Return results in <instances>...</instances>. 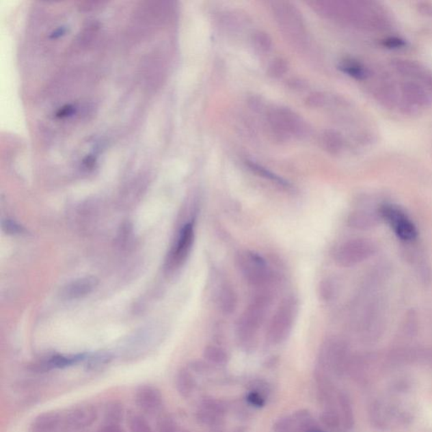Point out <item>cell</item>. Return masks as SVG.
Wrapping results in <instances>:
<instances>
[{
    "mask_svg": "<svg viewBox=\"0 0 432 432\" xmlns=\"http://www.w3.org/2000/svg\"><path fill=\"white\" fill-rule=\"evenodd\" d=\"M271 296L265 291L255 295L249 305L245 309L237 323V337L241 347H254L259 329L271 305Z\"/></svg>",
    "mask_w": 432,
    "mask_h": 432,
    "instance_id": "cell-1",
    "label": "cell"
},
{
    "mask_svg": "<svg viewBox=\"0 0 432 432\" xmlns=\"http://www.w3.org/2000/svg\"><path fill=\"white\" fill-rule=\"evenodd\" d=\"M298 313V301L291 297L284 299L269 323L266 338L271 345L286 341L293 331Z\"/></svg>",
    "mask_w": 432,
    "mask_h": 432,
    "instance_id": "cell-2",
    "label": "cell"
},
{
    "mask_svg": "<svg viewBox=\"0 0 432 432\" xmlns=\"http://www.w3.org/2000/svg\"><path fill=\"white\" fill-rule=\"evenodd\" d=\"M237 268L243 278L252 286H267L272 280V271L267 261L256 252L243 250L236 257Z\"/></svg>",
    "mask_w": 432,
    "mask_h": 432,
    "instance_id": "cell-3",
    "label": "cell"
},
{
    "mask_svg": "<svg viewBox=\"0 0 432 432\" xmlns=\"http://www.w3.org/2000/svg\"><path fill=\"white\" fill-rule=\"evenodd\" d=\"M375 243L368 239H355L341 243L334 253V261L340 267L351 268L362 264L376 254Z\"/></svg>",
    "mask_w": 432,
    "mask_h": 432,
    "instance_id": "cell-4",
    "label": "cell"
},
{
    "mask_svg": "<svg viewBox=\"0 0 432 432\" xmlns=\"http://www.w3.org/2000/svg\"><path fill=\"white\" fill-rule=\"evenodd\" d=\"M381 219L386 221L399 239L412 242L418 236V230L414 222L401 208L392 204H384L379 208Z\"/></svg>",
    "mask_w": 432,
    "mask_h": 432,
    "instance_id": "cell-5",
    "label": "cell"
},
{
    "mask_svg": "<svg viewBox=\"0 0 432 432\" xmlns=\"http://www.w3.org/2000/svg\"><path fill=\"white\" fill-rule=\"evenodd\" d=\"M268 118L272 131L279 136H301L307 131L304 121L288 108H275L270 111Z\"/></svg>",
    "mask_w": 432,
    "mask_h": 432,
    "instance_id": "cell-6",
    "label": "cell"
},
{
    "mask_svg": "<svg viewBox=\"0 0 432 432\" xmlns=\"http://www.w3.org/2000/svg\"><path fill=\"white\" fill-rule=\"evenodd\" d=\"M98 409L95 405H82L74 407L63 415L62 428L66 432L82 431L98 419Z\"/></svg>",
    "mask_w": 432,
    "mask_h": 432,
    "instance_id": "cell-7",
    "label": "cell"
},
{
    "mask_svg": "<svg viewBox=\"0 0 432 432\" xmlns=\"http://www.w3.org/2000/svg\"><path fill=\"white\" fill-rule=\"evenodd\" d=\"M194 239H195V232H194L193 222L187 223L179 233L178 241L167 261V268L176 269L185 264L192 250Z\"/></svg>",
    "mask_w": 432,
    "mask_h": 432,
    "instance_id": "cell-8",
    "label": "cell"
},
{
    "mask_svg": "<svg viewBox=\"0 0 432 432\" xmlns=\"http://www.w3.org/2000/svg\"><path fill=\"white\" fill-rule=\"evenodd\" d=\"M135 401L143 415L156 416L163 407V395L154 385H140L135 391Z\"/></svg>",
    "mask_w": 432,
    "mask_h": 432,
    "instance_id": "cell-9",
    "label": "cell"
},
{
    "mask_svg": "<svg viewBox=\"0 0 432 432\" xmlns=\"http://www.w3.org/2000/svg\"><path fill=\"white\" fill-rule=\"evenodd\" d=\"M275 13L278 17L280 26L284 28L288 34H304L305 27L301 16L298 10L289 3L279 2L273 6Z\"/></svg>",
    "mask_w": 432,
    "mask_h": 432,
    "instance_id": "cell-10",
    "label": "cell"
},
{
    "mask_svg": "<svg viewBox=\"0 0 432 432\" xmlns=\"http://www.w3.org/2000/svg\"><path fill=\"white\" fill-rule=\"evenodd\" d=\"M225 406L213 399H204L197 410V420L207 426H216L224 418Z\"/></svg>",
    "mask_w": 432,
    "mask_h": 432,
    "instance_id": "cell-11",
    "label": "cell"
},
{
    "mask_svg": "<svg viewBox=\"0 0 432 432\" xmlns=\"http://www.w3.org/2000/svg\"><path fill=\"white\" fill-rule=\"evenodd\" d=\"M379 210L362 208H356L348 216L347 223L350 228L358 230H368L376 228L381 221Z\"/></svg>",
    "mask_w": 432,
    "mask_h": 432,
    "instance_id": "cell-12",
    "label": "cell"
},
{
    "mask_svg": "<svg viewBox=\"0 0 432 432\" xmlns=\"http://www.w3.org/2000/svg\"><path fill=\"white\" fill-rule=\"evenodd\" d=\"M99 280L93 276L84 277V278L75 280L68 284L62 291V297L66 300H77L87 296L98 286Z\"/></svg>",
    "mask_w": 432,
    "mask_h": 432,
    "instance_id": "cell-13",
    "label": "cell"
},
{
    "mask_svg": "<svg viewBox=\"0 0 432 432\" xmlns=\"http://www.w3.org/2000/svg\"><path fill=\"white\" fill-rule=\"evenodd\" d=\"M63 415L55 411L44 412L31 421L29 432H56L62 428Z\"/></svg>",
    "mask_w": 432,
    "mask_h": 432,
    "instance_id": "cell-14",
    "label": "cell"
},
{
    "mask_svg": "<svg viewBox=\"0 0 432 432\" xmlns=\"http://www.w3.org/2000/svg\"><path fill=\"white\" fill-rule=\"evenodd\" d=\"M218 307L224 314L230 315L235 312L239 304L235 290L228 283L222 284L217 293Z\"/></svg>",
    "mask_w": 432,
    "mask_h": 432,
    "instance_id": "cell-15",
    "label": "cell"
},
{
    "mask_svg": "<svg viewBox=\"0 0 432 432\" xmlns=\"http://www.w3.org/2000/svg\"><path fill=\"white\" fill-rule=\"evenodd\" d=\"M196 381L192 373L188 368L178 370L176 376V390L183 398H189L195 390Z\"/></svg>",
    "mask_w": 432,
    "mask_h": 432,
    "instance_id": "cell-16",
    "label": "cell"
},
{
    "mask_svg": "<svg viewBox=\"0 0 432 432\" xmlns=\"http://www.w3.org/2000/svg\"><path fill=\"white\" fill-rule=\"evenodd\" d=\"M124 407L121 403H107L103 409L104 424H120L124 418Z\"/></svg>",
    "mask_w": 432,
    "mask_h": 432,
    "instance_id": "cell-17",
    "label": "cell"
},
{
    "mask_svg": "<svg viewBox=\"0 0 432 432\" xmlns=\"http://www.w3.org/2000/svg\"><path fill=\"white\" fill-rule=\"evenodd\" d=\"M321 146L323 150L330 154H338L343 148V139L334 131H324L321 135Z\"/></svg>",
    "mask_w": 432,
    "mask_h": 432,
    "instance_id": "cell-18",
    "label": "cell"
},
{
    "mask_svg": "<svg viewBox=\"0 0 432 432\" xmlns=\"http://www.w3.org/2000/svg\"><path fill=\"white\" fill-rule=\"evenodd\" d=\"M402 89L409 102L418 106H426L429 103L426 92L419 85L414 83H405Z\"/></svg>",
    "mask_w": 432,
    "mask_h": 432,
    "instance_id": "cell-19",
    "label": "cell"
},
{
    "mask_svg": "<svg viewBox=\"0 0 432 432\" xmlns=\"http://www.w3.org/2000/svg\"><path fill=\"white\" fill-rule=\"evenodd\" d=\"M247 165L248 168H249L254 174L261 176L262 178L269 180V181L275 183V185H278L280 188L286 189H289L291 188L290 183L286 182V180L280 178V176H277L275 174H273L272 172L269 171L268 169L262 167V165L255 163L254 161H247Z\"/></svg>",
    "mask_w": 432,
    "mask_h": 432,
    "instance_id": "cell-20",
    "label": "cell"
},
{
    "mask_svg": "<svg viewBox=\"0 0 432 432\" xmlns=\"http://www.w3.org/2000/svg\"><path fill=\"white\" fill-rule=\"evenodd\" d=\"M128 424L131 432H156L143 414L132 413L129 416Z\"/></svg>",
    "mask_w": 432,
    "mask_h": 432,
    "instance_id": "cell-21",
    "label": "cell"
},
{
    "mask_svg": "<svg viewBox=\"0 0 432 432\" xmlns=\"http://www.w3.org/2000/svg\"><path fill=\"white\" fill-rule=\"evenodd\" d=\"M204 357L207 362L215 365H223L228 361V353L216 345H208L205 347Z\"/></svg>",
    "mask_w": 432,
    "mask_h": 432,
    "instance_id": "cell-22",
    "label": "cell"
},
{
    "mask_svg": "<svg viewBox=\"0 0 432 432\" xmlns=\"http://www.w3.org/2000/svg\"><path fill=\"white\" fill-rule=\"evenodd\" d=\"M297 432H306L314 428L315 421L308 410H300L293 415Z\"/></svg>",
    "mask_w": 432,
    "mask_h": 432,
    "instance_id": "cell-23",
    "label": "cell"
},
{
    "mask_svg": "<svg viewBox=\"0 0 432 432\" xmlns=\"http://www.w3.org/2000/svg\"><path fill=\"white\" fill-rule=\"evenodd\" d=\"M340 68L345 73L359 80H363L367 77V71L364 67L355 61L345 60L342 62Z\"/></svg>",
    "mask_w": 432,
    "mask_h": 432,
    "instance_id": "cell-24",
    "label": "cell"
},
{
    "mask_svg": "<svg viewBox=\"0 0 432 432\" xmlns=\"http://www.w3.org/2000/svg\"><path fill=\"white\" fill-rule=\"evenodd\" d=\"M113 360V355L110 354V353H97V354L94 355L90 356L86 359V367L90 370H96L103 368V367L106 366L109 364V363Z\"/></svg>",
    "mask_w": 432,
    "mask_h": 432,
    "instance_id": "cell-25",
    "label": "cell"
},
{
    "mask_svg": "<svg viewBox=\"0 0 432 432\" xmlns=\"http://www.w3.org/2000/svg\"><path fill=\"white\" fill-rule=\"evenodd\" d=\"M254 49L259 53H268L271 49L272 40L265 31H257L253 36Z\"/></svg>",
    "mask_w": 432,
    "mask_h": 432,
    "instance_id": "cell-26",
    "label": "cell"
},
{
    "mask_svg": "<svg viewBox=\"0 0 432 432\" xmlns=\"http://www.w3.org/2000/svg\"><path fill=\"white\" fill-rule=\"evenodd\" d=\"M319 295L323 301L333 300L336 295V284L329 279L323 280L319 286Z\"/></svg>",
    "mask_w": 432,
    "mask_h": 432,
    "instance_id": "cell-27",
    "label": "cell"
},
{
    "mask_svg": "<svg viewBox=\"0 0 432 432\" xmlns=\"http://www.w3.org/2000/svg\"><path fill=\"white\" fill-rule=\"evenodd\" d=\"M156 432H179L178 424L170 416H162L157 422Z\"/></svg>",
    "mask_w": 432,
    "mask_h": 432,
    "instance_id": "cell-28",
    "label": "cell"
},
{
    "mask_svg": "<svg viewBox=\"0 0 432 432\" xmlns=\"http://www.w3.org/2000/svg\"><path fill=\"white\" fill-rule=\"evenodd\" d=\"M272 432H297L293 416L282 417L273 424Z\"/></svg>",
    "mask_w": 432,
    "mask_h": 432,
    "instance_id": "cell-29",
    "label": "cell"
},
{
    "mask_svg": "<svg viewBox=\"0 0 432 432\" xmlns=\"http://www.w3.org/2000/svg\"><path fill=\"white\" fill-rule=\"evenodd\" d=\"M288 70V63L283 59H276L273 60L269 67V75L273 78H280L286 73Z\"/></svg>",
    "mask_w": 432,
    "mask_h": 432,
    "instance_id": "cell-30",
    "label": "cell"
},
{
    "mask_svg": "<svg viewBox=\"0 0 432 432\" xmlns=\"http://www.w3.org/2000/svg\"><path fill=\"white\" fill-rule=\"evenodd\" d=\"M320 418H321L323 424H325L327 427L332 428L337 427L338 417L336 412H334V409L329 406H326V408L323 409Z\"/></svg>",
    "mask_w": 432,
    "mask_h": 432,
    "instance_id": "cell-31",
    "label": "cell"
},
{
    "mask_svg": "<svg viewBox=\"0 0 432 432\" xmlns=\"http://www.w3.org/2000/svg\"><path fill=\"white\" fill-rule=\"evenodd\" d=\"M249 390L258 392L266 399L270 392L269 385L264 380H254L249 384Z\"/></svg>",
    "mask_w": 432,
    "mask_h": 432,
    "instance_id": "cell-32",
    "label": "cell"
},
{
    "mask_svg": "<svg viewBox=\"0 0 432 432\" xmlns=\"http://www.w3.org/2000/svg\"><path fill=\"white\" fill-rule=\"evenodd\" d=\"M247 401L255 408H262L266 404V398L257 392L249 390L247 394Z\"/></svg>",
    "mask_w": 432,
    "mask_h": 432,
    "instance_id": "cell-33",
    "label": "cell"
},
{
    "mask_svg": "<svg viewBox=\"0 0 432 432\" xmlns=\"http://www.w3.org/2000/svg\"><path fill=\"white\" fill-rule=\"evenodd\" d=\"M3 229L8 234L16 235V234H21L25 232L23 226L18 225L16 222L12 221H5L3 222Z\"/></svg>",
    "mask_w": 432,
    "mask_h": 432,
    "instance_id": "cell-34",
    "label": "cell"
},
{
    "mask_svg": "<svg viewBox=\"0 0 432 432\" xmlns=\"http://www.w3.org/2000/svg\"><path fill=\"white\" fill-rule=\"evenodd\" d=\"M325 103V96H324L323 93L320 92L313 93V94L309 96L307 99V103L308 105L313 107H323Z\"/></svg>",
    "mask_w": 432,
    "mask_h": 432,
    "instance_id": "cell-35",
    "label": "cell"
},
{
    "mask_svg": "<svg viewBox=\"0 0 432 432\" xmlns=\"http://www.w3.org/2000/svg\"><path fill=\"white\" fill-rule=\"evenodd\" d=\"M97 432H126L120 427V424H104Z\"/></svg>",
    "mask_w": 432,
    "mask_h": 432,
    "instance_id": "cell-36",
    "label": "cell"
},
{
    "mask_svg": "<svg viewBox=\"0 0 432 432\" xmlns=\"http://www.w3.org/2000/svg\"><path fill=\"white\" fill-rule=\"evenodd\" d=\"M384 44L391 49L401 48L405 45V42L402 39L399 38H390L385 41Z\"/></svg>",
    "mask_w": 432,
    "mask_h": 432,
    "instance_id": "cell-37",
    "label": "cell"
},
{
    "mask_svg": "<svg viewBox=\"0 0 432 432\" xmlns=\"http://www.w3.org/2000/svg\"><path fill=\"white\" fill-rule=\"evenodd\" d=\"M306 432H326L322 430L319 429V428L314 427V428H312V429L308 430V431Z\"/></svg>",
    "mask_w": 432,
    "mask_h": 432,
    "instance_id": "cell-38",
    "label": "cell"
}]
</instances>
